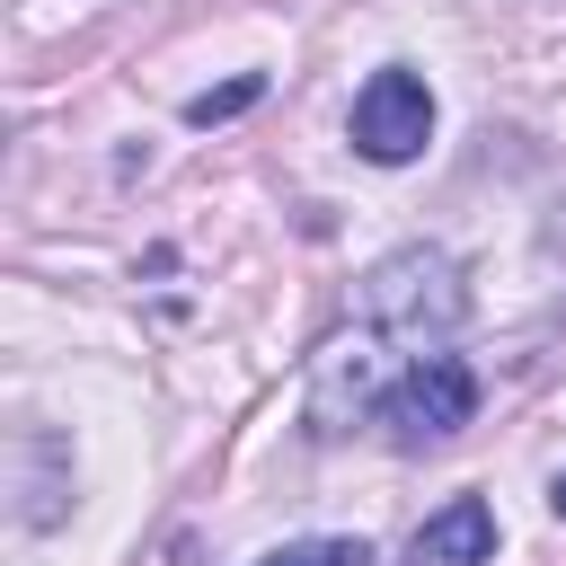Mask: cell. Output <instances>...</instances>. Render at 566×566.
Masks as SVG:
<instances>
[{
  "label": "cell",
  "instance_id": "5",
  "mask_svg": "<svg viewBox=\"0 0 566 566\" xmlns=\"http://www.w3.org/2000/svg\"><path fill=\"white\" fill-rule=\"evenodd\" d=\"M256 566H371V548L363 539H292V548L256 557Z\"/></svg>",
  "mask_w": 566,
  "mask_h": 566
},
{
  "label": "cell",
  "instance_id": "1",
  "mask_svg": "<svg viewBox=\"0 0 566 566\" xmlns=\"http://www.w3.org/2000/svg\"><path fill=\"white\" fill-rule=\"evenodd\" d=\"M478 416V371L460 354H416L389 389H380V424L398 451H424V442H451L460 424Z\"/></svg>",
  "mask_w": 566,
  "mask_h": 566
},
{
  "label": "cell",
  "instance_id": "7",
  "mask_svg": "<svg viewBox=\"0 0 566 566\" xmlns=\"http://www.w3.org/2000/svg\"><path fill=\"white\" fill-rule=\"evenodd\" d=\"M557 522H566V478H557Z\"/></svg>",
  "mask_w": 566,
  "mask_h": 566
},
{
  "label": "cell",
  "instance_id": "4",
  "mask_svg": "<svg viewBox=\"0 0 566 566\" xmlns=\"http://www.w3.org/2000/svg\"><path fill=\"white\" fill-rule=\"evenodd\" d=\"M495 557V513L478 495H451L416 539H407V566H486Z\"/></svg>",
  "mask_w": 566,
  "mask_h": 566
},
{
  "label": "cell",
  "instance_id": "6",
  "mask_svg": "<svg viewBox=\"0 0 566 566\" xmlns=\"http://www.w3.org/2000/svg\"><path fill=\"white\" fill-rule=\"evenodd\" d=\"M265 97V80H230V88H203V97H186V124H230V115H248Z\"/></svg>",
  "mask_w": 566,
  "mask_h": 566
},
{
  "label": "cell",
  "instance_id": "3",
  "mask_svg": "<svg viewBox=\"0 0 566 566\" xmlns=\"http://www.w3.org/2000/svg\"><path fill=\"white\" fill-rule=\"evenodd\" d=\"M363 310H371V327H398V336L451 327V318H460V283H451V256H433V248H407V256H389V265L371 274Z\"/></svg>",
  "mask_w": 566,
  "mask_h": 566
},
{
  "label": "cell",
  "instance_id": "2",
  "mask_svg": "<svg viewBox=\"0 0 566 566\" xmlns=\"http://www.w3.org/2000/svg\"><path fill=\"white\" fill-rule=\"evenodd\" d=\"M424 142H433V88L416 71H371L363 97H354V150L380 159V168H398Z\"/></svg>",
  "mask_w": 566,
  "mask_h": 566
}]
</instances>
